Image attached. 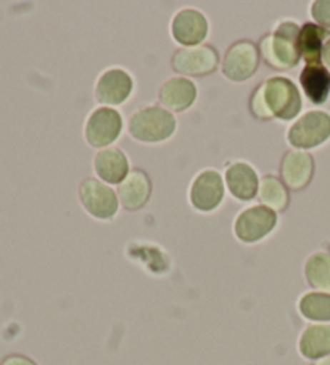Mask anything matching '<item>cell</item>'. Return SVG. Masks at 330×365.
<instances>
[{"mask_svg":"<svg viewBox=\"0 0 330 365\" xmlns=\"http://www.w3.org/2000/svg\"><path fill=\"white\" fill-rule=\"evenodd\" d=\"M176 118L163 106L149 105L137 110L129 119V134L137 142L160 143L173 137L176 132Z\"/></svg>","mask_w":330,"mask_h":365,"instance_id":"3957f363","label":"cell"},{"mask_svg":"<svg viewBox=\"0 0 330 365\" xmlns=\"http://www.w3.org/2000/svg\"><path fill=\"white\" fill-rule=\"evenodd\" d=\"M300 84L311 103L322 105L330 93V71L324 65H306L300 74Z\"/></svg>","mask_w":330,"mask_h":365,"instance_id":"d6986e66","label":"cell"},{"mask_svg":"<svg viewBox=\"0 0 330 365\" xmlns=\"http://www.w3.org/2000/svg\"><path fill=\"white\" fill-rule=\"evenodd\" d=\"M300 26L295 21H281L271 34L261 37L258 43L259 55L263 56L266 65L285 71L298 65L300 50H298V36Z\"/></svg>","mask_w":330,"mask_h":365,"instance_id":"7a4b0ae2","label":"cell"},{"mask_svg":"<svg viewBox=\"0 0 330 365\" xmlns=\"http://www.w3.org/2000/svg\"><path fill=\"white\" fill-rule=\"evenodd\" d=\"M258 198L263 203V206L269 207L274 212L285 211L290 203V193L287 185L284 184L282 179H279L272 174L264 175L259 180Z\"/></svg>","mask_w":330,"mask_h":365,"instance_id":"44dd1931","label":"cell"},{"mask_svg":"<svg viewBox=\"0 0 330 365\" xmlns=\"http://www.w3.org/2000/svg\"><path fill=\"white\" fill-rule=\"evenodd\" d=\"M277 225V214L263 205L250 206L239 212L234 221V234L242 243L261 242Z\"/></svg>","mask_w":330,"mask_h":365,"instance_id":"52a82bcc","label":"cell"},{"mask_svg":"<svg viewBox=\"0 0 330 365\" xmlns=\"http://www.w3.org/2000/svg\"><path fill=\"white\" fill-rule=\"evenodd\" d=\"M134 91V79L123 68H110L95 83V98L106 106L123 105Z\"/></svg>","mask_w":330,"mask_h":365,"instance_id":"8fae6325","label":"cell"},{"mask_svg":"<svg viewBox=\"0 0 330 365\" xmlns=\"http://www.w3.org/2000/svg\"><path fill=\"white\" fill-rule=\"evenodd\" d=\"M314 160L304 150H289L282 156L281 175L282 182L291 190H303L313 179Z\"/></svg>","mask_w":330,"mask_h":365,"instance_id":"4fadbf2b","label":"cell"},{"mask_svg":"<svg viewBox=\"0 0 330 365\" xmlns=\"http://www.w3.org/2000/svg\"><path fill=\"white\" fill-rule=\"evenodd\" d=\"M151 197V182L142 169H131L118 187V200L126 211H139L149 203Z\"/></svg>","mask_w":330,"mask_h":365,"instance_id":"5bb4252c","label":"cell"},{"mask_svg":"<svg viewBox=\"0 0 330 365\" xmlns=\"http://www.w3.org/2000/svg\"><path fill=\"white\" fill-rule=\"evenodd\" d=\"M123 132L121 113L110 106H99L89 115L84 135L89 145L94 148H108V145L116 142Z\"/></svg>","mask_w":330,"mask_h":365,"instance_id":"5b68a950","label":"cell"},{"mask_svg":"<svg viewBox=\"0 0 330 365\" xmlns=\"http://www.w3.org/2000/svg\"><path fill=\"white\" fill-rule=\"evenodd\" d=\"M322 61H324V66H326L330 71V37L327 39L326 46H324V50H322Z\"/></svg>","mask_w":330,"mask_h":365,"instance_id":"484cf974","label":"cell"},{"mask_svg":"<svg viewBox=\"0 0 330 365\" xmlns=\"http://www.w3.org/2000/svg\"><path fill=\"white\" fill-rule=\"evenodd\" d=\"M208 29L206 16L195 9L179 10L171 21V36L184 47L200 46L206 39Z\"/></svg>","mask_w":330,"mask_h":365,"instance_id":"7c38bea8","label":"cell"},{"mask_svg":"<svg viewBox=\"0 0 330 365\" xmlns=\"http://www.w3.org/2000/svg\"><path fill=\"white\" fill-rule=\"evenodd\" d=\"M171 65L176 73L184 74V76L201 78L208 76L216 71L219 65V53L216 48L206 43L194 47H182L176 50L171 60Z\"/></svg>","mask_w":330,"mask_h":365,"instance_id":"ba28073f","label":"cell"},{"mask_svg":"<svg viewBox=\"0 0 330 365\" xmlns=\"http://www.w3.org/2000/svg\"><path fill=\"white\" fill-rule=\"evenodd\" d=\"M298 352L306 361H319L330 354V324H311L300 333Z\"/></svg>","mask_w":330,"mask_h":365,"instance_id":"ac0fdd59","label":"cell"},{"mask_svg":"<svg viewBox=\"0 0 330 365\" xmlns=\"http://www.w3.org/2000/svg\"><path fill=\"white\" fill-rule=\"evenodd\" d=\"M311 16L324 29H330V0H316L311 4Z\"/></svg>","mask_w":330,"mask_h":365,"instance_id":"cb8c5ba5","label":"cell"},{"mask_svg":"<svg viewBox=\"0 0 330 365\" xmlns=\"http://www.w3.org/2000/svg\"><path fill=\"white\" fill-rule=\"evenodd\" d=\"M259 48L251 41H237L227 48L223 58V74L234 81V83H244L253 78L259 66Z\"/></svg>","mask_w":330,"mask_h":365,"instance_id":"9c48e42d","label":"cell"},{"mask_svg":"<svg viewBox=\"0 0 330 365\" xmlns=\"http://www.w3.org/2000/svg\"><path fill=\"white\" fill-rule=\"evenodd\" d=\"M314 365H330V354H329V356H326V357L319 359V361H316V362H314Z\"/></svg>","mask_w":330,"mask_h":365,"instance_id":"4316f807","label":"cell"},{"mask_svg":"<svg viewBox=\"0 0 330 365\" xmlns=\"http://www.w3.org/2000/svg\"><path fill=\"white\" fill-rule=\"evenodd\" d=\"M329 39V31L316 23L303 24L298 36V50L306 65H321L322 50Z\"/></svg>","mask_w":330,"mask_h":365,"instance_id":"ffe728a7","label":"cell"},{"mask_svg":"<svg viewBox=\"0 0 330 365\" xmlns=\"http://www.w3.org/2000/svg\"><path fill=\"white\" fill-rule=\"evenodd\" d=\"M330 137V115L313 110L304 113L287 130V142L295 150H309L319 147Z\"/></svg>","mask_w":330,"mask_h":365,"instance_id":"277c9868","label":"cell"},{"mask_svg":"<svg viewBox=\"0 0 330 365\" xmlns=\"http://www.w3.org/2000/svg\"><path fill=\"white\" fill-rule=\"evenodd\" d=\"M79 200L84 210L92 217L108 221L115 217L119 207L118 195L110 185L99 179L87 178L79 185Z\"/></svg>","mask_w":330,"mask_h":365,"instance_id":"8992f818","label":"cell"},{"mask_svg":"<svg viewBox=\"0 0 330 365\" xmlns=\"http://www.w3.org/2000/svg\"><path fill=\"white\" fill-rule=\"evenodd\" d=\"M94 171L106 184H121L131 173L128 156L123 150L108 147L100 150L94 158Z\"/></svg>","mask_w":330,"mask_h":365,"instance_id":"e0dca14e","label":"cell"},{"mask_svg":"<svg viewBox=\"0 0 330 365\" xmlns=\"http://www.w3.org/2000/svg\"><path fill=\"white\" fill-rule=\"evenodd\" d=\"M304 279L314 292L330 293V253L316 251L304 262Z\"/></svg>","mask_w":330,"mask_h":365,"instance_id":"7402d4cb","label":"cell"},{"mask_svg":"<svg viewBox=\"0 0 330 365\" xmlns=\"http://www.w3.org/2000/svg\"><path fill=\"white\" fill-rule=\"evenodd\" d=\"M224 184L234 198L250 201L258 195L259 179L255 169L245 161H234L226 168Z\"/></svg>","mask_w":330,"mask_h":365,"instance_id":"9a60e30c","label":"cell"},{"mask_svg":"<svg viewBox=\"0 0 330 365\" xmlns=\"http://www.w3.org/2000/svg\"><path fill=\"white\" fill-rule=\"evenodd\" d=\"M0 365H39L33 359L23 354H10L0 361Z\"/></svg>","mask_w":330,"mask_h":365,"instance_id":"d4e9b609","label":"cell"},{"mask_svg":"<svg viewBox=\"0 0 330 365\" xmlns=\"http://www.w3.org/2000/svg\"><path fill=\"white\" fill-rule=\"evenodd\" d=\"M224 179L214 169H205L195 175L190 185L189 200L196 211L211 212L223 203Z\"/></svg>","mask_w":330,"mask_h":365,"instance_id":"30bf717a","label":"cell"},{"mask_svg":"<svg viewBox=\"0 0 330 365\" xmlns=\"http://www.w3.org/2000/svg\"><path fill=\"white\" fill-rule=\"evenodd\" d=\"M249 106L251 115L261 121H290L301 111V96L291 79L272 76L251 92Z\"/></svg>","mask_w":330,"mask_h":365,"instance_id":"6da1fadb","label":"cell"},{"mask_svg":"<svg viewBox=\"0 0 330 365\" xmlns=\"http://www.w3.org/2000/svg\"><path fill=\"white\" fill-rule=\"evenodd\" d=\"M298 312L313 324L330 322V293L308 292L298 299Z\"/></svg>","mask_w":330,"mask_h":365,"instance_id":"603a6c76","label":"cell"},{"mask_svg":"<svg viewBox=\"0 0 330 365\" xmlns=\"http://www.w3.org/2000/svg\"><path fill=\"white\" fill-rule=\"evenodd\" d=\"M158 100H160L164 110L182 113L195 103L196 86L187 78L174 76L161 86L160 93H158Z\"/></svg>","mask_w":330,"mask_h":365,"instance_id":"2e32d148","label":"cell"}]
</instances>
